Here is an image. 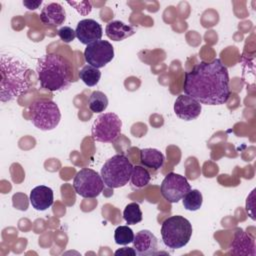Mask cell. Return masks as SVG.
Returning <instances> with one entry per match:
<instances>
[{
	"mask_svg": "<svg viewBox=\"0 0 256 256\" xmlns=\"http://www.w3.org/2000/svg\"><path fill=\"white\" fill-rule=\"evenodd\" d=\"M230 252L233 255L255 256V242L253 237L241 229L237 230L234 234Z\"/></svg>",
	"mask_w": 256,
	"mask_h": 256,
	"instance_id": "14",
	"label": "cell"
},
{
	"mask_svg": "<svg viewBox=\"0 0 256 256\" xmlns=\"http://www.w3.org/2000/svg\"><path fill=\"white\" fill-rule=\"evenodd\" d=\"M114 254H115L116 256H119V255H124V256L131 255V256H135V255H137L135 249H134V248H130V247H123V248H120V249L116 250Z\"/></svg>",
	"mask_w": 256,
	"mask_h": 256,
	"instance_id": "26",
	"label": "cell"
},
{
	"mask_svg": "<svg viewBox=\"0 0 256 256\" xmlns=\"http://www.w3.org/2000/svg\"><path fill=\"white\" fill-rule=\"evenodd\" d=\"M42 3V0H37V1H23V5L29 9V10H35L37 9Z\"/></svg>",
	"mask_w": 256,
	"mask_h": 256,
	"instance_id": "27",
	"label": "cell"
},
{
	"mask_svg": "<svg viewBox=\"0 0 256 256\" xmlns=\"http://www.w3.org/2000/svg\"><path fill=\"white\" fill-rule=\"evenodd\" d=\"M58 36L63 42L70 43L75 39L76 32L69 26H63L58 30Z\"/></svg>",
	"mask_w": 256,
	"mask_h": 256,
	"instance_id": "25",
	"label": "cell"
},
{
	"mask_svg": "<svg viewBox=\"0 0 256 256\" xmlns=\"http://www.w3.org/2000/svg\"><path fill=\"white\" fill-rule=\"evenodd\" d=\"M84 58L88 65L100 69L114 58V48L110 42L98 40L86 46Z\"/></svg>",
	"mask_w": 256,
	"mask_h": 256,
	"instance_id": "10",
	"label": "cell"
},
{
	"mask_svg": "<svg viewBox=\"0 0 256 256\" xmlns=\"http://www.w3.org/2000/svg\"><path fill=\"white\" fill-rule=\"evenodd\" d=\"M190 190L191 186L188 180L184 176L174 172L168 173L160 186L163 198L170 203L179 202Z\"/></svg>",
	"mask_w": 256,
	"mask_h": 256,
	"instance_id": "9",
	"label": "cell"
},
{
	"mask_svg": "<svg viewBox=\"0 0 256 256\" xmlns=\"http://www.w3.org/2000/svg\"><path fill=\"white\" fill-rule=\"evenodd\" d=\"M201 103L186 94L179 95L174 103V112L176 116L185 121L196 119L201 114Z\"/></svg>",
	"mask_w": 256,
	"mask_h": 256,
	"instance_id": "11",
	"label": "cell"
},
{
	"mask_svg": "<svg viewBox=\"0 0 256 256\" xmlns=\"http://www.w3.org/2000/svg\"><path fill=\"white\" fill-rule=\"evenodd\" d=\"M134 249L139 256L156 255L158 251V240L149 230H141L136 233L133 240Z\"/></svg>",
	"mask_w": 256,
	"mask_h": 256,
	"instance_id": "13",
	"label": "cell"
},
{
	"mask_svg": "<svg viewBox=\"0 0 256 256\" xmlns=\"http://www.w3.org/2000/svg\"><path fill=\"white\" fill-rule=\"evenodd\" d=\"M101 77V72L99 69L91 66V65H85L82 67V69L79 71V78L83 81V83L89 87L95 86Z\"/></svg>",
	"mask_w": 256,
	"mask_h": 256,
	"instance_id": "20",
	"label": "cell"
},
{
	"mask_svg": "<svg viewBox=\"0 0 256 256\" xmlns=\"http://www.w3.org/2000/svg\"><path fill=\"white\" fill-rule=\"evenodd\" d=\"M192 225L180 215L166 218L161 225V237L164 245L172 250L186 246L192 236Z\"/></svg>",
	"mask_w": 256,
	"mask_h": 256,
	"instance_id": "4",
	"label": "cell"
},
{
	"mask_svg": "<svg viewBox=\"0 0 256 256\" xmlns=\"http://www.w3.org/2000/svg\"><path fill=\"white\" fill-rule=\"evenodd\" d=\"M75 32L78 40L84 45L101 40L103 35L102 26L94 19L80 20L76 26Z\"/></svg>",
	"mask_w": 256,
	"mask_h": 256,
	"instance_id": "12",
	"label": "cell"
},
{
	"mask_svg": "<svg viewBox=\"0 0 256 256\" xmlns=\"http://www.w3.org/2000/svg\"><path fill=\"white\" fill-rule=\"evenodd\" d=\"M36 73L40 86L51 92L66 90L73 81L70 62L56 53H48L39 58Z\"/></svg>",
	"mask_w": 256,
	"mask_h": 256,
	"instance_id": "2",
	"label": "cell"
},
{
	"mask_svg": "<svg viewBox=\"0 0 256 256\" xmlns=\"http://www.w3.org/2000/svg\"><path fill=\"white\" fill-rule=\"evenodd\" d=\"M66 19V12L59 3H49L45 5L40 13V20L44 25L57 27L64 23Z\"/></svg>",
	"mask_w": 256,
	"mask_h": 256,
	"instance_id": "15",
	"label": "cell"
},
{
	"mask_svg": "<svg viewBox=\"0 0 256 256\" xmlns=\"http://www.w3.org/2000/svg\"><path fill=\"white\" fill-rule=\"evenodd\" d=\"M130 180L134 187L142 188L149 184L151 180V174L146 168L140 165H136V166H133Z\"/></svg>",
	"mask_w": 256,
	"mask_h": 256,
	"instance_id": "21",
	"label": "cell"
},
{
	"mask_svg": "<svg viewBox=\"0 0 256 256\" xmlns=\"http://www.w3.org/2000/svg\"><path fill=\"white\" fill-rule=\"evenodd\" d=\"M29 68L21 59L2 54L0 57V100L10 102L29 89Z\"/></svg>",
	"mask_w": 256,
	"mask_h": 256,
	"instance_id": "3",
	"label": "cell"
},
{
	"mask_svg": "<svg viewBox=\"0 0 256 256\" xmlns=\"http://www.w3.org/2000/svg\"><path fill=\"white\" fill-rule=\"evenodd\" d=\"M123 218L128 225H135L142 221L143 214L140 206L136 202H131L124 208Z\"/></svg>",
	"mask_w": 256,
	"mask_h": 256,
	"instance_id": "22",
	"label": "cell"
},
{
	"mask_svg": "<svg viewBox=\"0 0 256 256\" xmlns=\"http://www.w3.org/2000/svg\"><path fill=\"white\" fill-rule=\"evenodd\" d=\"M183 200V206L186 210L189 211H196L202 206L203 202V196L201 192L197 189H192L188 193L185 194V196L182 198Z\"/></svg>",
	"mask_w": 256,
	"mask_h": 256,
	"instance_id": "23",
	"label": "cell"
},
{
	"mask_svg": "<svg viewBox=\"0 0 256 256\" xmlns=\"http://www.w3.org/2000/svg\"><path fill=\"white\" fill-rule=\"evenodd\" d=\"M54 202L53 190L45 185L34 187L30 192V203L35 210L44 211Z\"/></svg>",
	"mask_w": 256,
	"mask_h": 256,
	"instance_id": "16",
	"label": "cell"
},
{
	"mask_svg": "<svg viewBox=\"0 0 256 256\" xmlns=\"http://www.w3.org/2000/svg\"><path fill=\"white\" fill-rule=\"evenodd\" d=\"M108 106V98L105 93L101 91H93L88 99V108L93 113H101L106 110Z\"/></svg>",
	"mask_w": 256,
	"mask_h": 256,
	"instance_id": "19",
	"label": "cell"
},
{
	"mask_svg": "<svg viewBox=\"0 0 256 256\" xmlns=\"http://www.w3.org/2000/svg\"><path fill=\"white\" fill-rule=\"evenodd\" d=\"M132 169L133 165L125 155L116 154L104 163L100 175L107 187L120 188L130 181Z\"/></svg>",
	"mask_w": 256,
	"mask_h": 256,
	"instance_id": "5",
	"label": "cell"
},
{
	"mask_svg": "<svg viewBox=\"0 0 256 256\" xmlns=\"http://www.w3.org/2000/svg\"><path fill=\"white\" fill-rule=\"evenodd\" d=\"M122 121L113 112L100 114L92 124L91 135L97 142L112 143L121 133Z\"/></svg>",
	"mask_w": 256,
	"mask_h": 256,
	"instance_id": "7",
	"label": "cell"
},
{
	"mask_svg": "<svg viewBox=\"0 0 256 256\" xmlns=\"http://www.w3.org/2000/svg\"><path fill=\"white\" fill-rule=\"evenodd\" d=\"M227 67L220 59L202 61L185 73L183 91L201 104L222 105L231 95Z\"/></svg>",
	"mask_w": 256,
	"mask_h": 256,
	"instance_id": "1",
	"label": "cell"
},
{
	"mask_svg": "<svg viewBox=\"0 0 256 256\" xmlns=\"http://www.w3.org/2000/svg\"><path fill=\"white\" fill-rule=\"evenodd\" d=\"M105 33L112 41H122L135 34L133 26L125 24L120 20L111 21L106 25Z\"/></svg>",
	"mask_w": 256,
	"mask_h": 256,
	"instance_id": "17",
	"label": "cell"
},
{
	"mask_svg": "<svg viewBox=\"0 0 256 256\" xmlns=\"http://www.w3.org/2000/svg\"><path fill=\"white\" fill-rule=\"evenodd\" d=\"M104 185L101 175L90 168L78 171L73 180L75 192L83 198H96L103 191Z\"/></svg>",
	"mask_w": 256,
	"mask_h": 256,
	"instance_id": "8",
	"label": "cell"
},
{
	"mask_svg": "<svg viewBox=\"0 0 256 256\" xmlns=\"http://www.w3.org/2000/svg\"><path fill=\"white\" fill-rule=\"evenodd\" d=\"M32 124L42 131L55 129L60 120L61 112L58 105L48 99H37L28 107Z\"/></svg>",
	"mask_w": 256,
	"mask_h": 256,
	"instance_id": "6",
	"label": "cell"
},
{
	"mask_svg": "<svg viewBox=\"0 0 256 256\" xmlns=\"http://www.w3.org/2000/svg\"><path fill=\"white\" fill-rule=\"evenodd\" d=\"M165 157L162 152L155 148H143L140 150L141 164L151 170H159L162 168Z\"/></svg>",
	"mask_w": 256,
	"mask_h": 256,
	"instance_id": "18",
	"label": "cell"
},
{
	"mask_svg": "<svg viewBox=\"0 0 256 256\" xmlns=\"http://www.w3.org/2000/svg\"><path fill=\"white\" fill-rule=\"evenodd\" d=\"M133 230L128 225L118 226L114 232V240L118 245H127L134 240Z\"/></svg>",
	"mask_w": 256,
	"mask_h": 256,
	"instance_id": "24",
	"label": "cell"
}]
</instances>
